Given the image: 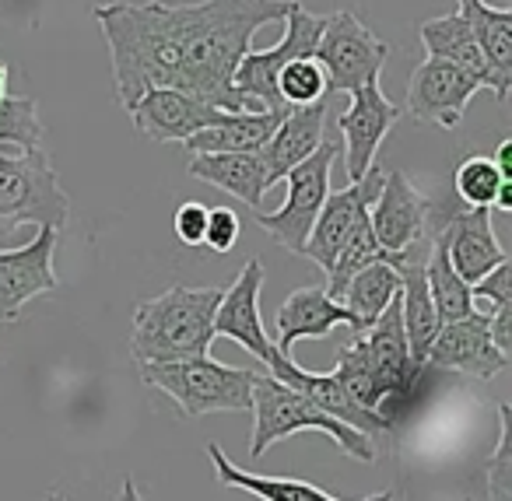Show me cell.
<instances>
[{"label": "cell", "mask_w": 512, "mask_h": 501, "mask_svg": "<svg viewBox=\"0 0 512 501\" xmlns=\"http://www.w3.org/2000/svg\"><path fill=\"white\" fill-rule=\"evenodd\" d=\"M292 0H109L92 11L113 57L116 99L130 109L148 88H179L225 113H260L232 88L235 67Z\"/></svg>", "instance_id": "1"}, {"label": "cell", "mask_w": 512, "mask_h": 501, "mask_svg": "<svg viewBox=\"0 0 512 501\" xmlns=\"http://www.w3.org/2000/svg\"><path fill=\"white\" fill-rule=\"evenodd\" d=\"M225 288H176L148 298L134 309L130 354L137 365L144 361H183L211 351L214 309Z\"/></svg>", "instance_id": "2"}, {"label": "cell", "mask_w": 512, "mask_h": 501, "mask_svg": "<svg viewBox=\"0 0 512 501\" xmlns=\"http://www.w3.org/2000/svg\"><path fill=\"white\" fill-rule=\"evenodd\" d=\"M253 438H249V456L260 459L274 442L292 438L299 431H323L330 435L351 459L358 463H376V442L365 431L351 428V424L330 417L313 400L299 393V389L285 386L274 375H260L253 386Z\"/></svg>", "instance_id": "3"}, {"label": "cell", "mask_w": 512, "mask_h": 501, "mask_svg": "<svg viewBox=\"0 0 512 501\" xmlns=\"http://www.w3.org/2000/svg\"><path fill=\"white\" fill-rule=\"evenodd\" d=\"M264 368H232L214 361L211 354L183 361H144L141 379L162 389L169 400L183 407L186 417H207L221 410L253 407V386Z\"/></svg>", "instance_id": "4"}, {"label": "cell", "mask_w": 512, "mask_h": 501, "mask_svg": "<svg viewBox=\"0 0 512 501\" xmlns=\"http://www.w3.org/2000/svg\"><path fill=\"white\" fill-rule=\"evenodd\" d=\"M71 200L60 186L53 162L43 148H8L0 144V239L22 225L67 228Z\"/></svg>", "instance_id": "5"}, {"label": "cell", "mask_w": 512, "mask_h": 501, "mask_svg": "<svg viewBox=\"0 0 512 501\" xmlns=\"http://www.w3.org/2000/svg\"><path fill=\"white\" fill-rule=\"evenodd\" d=\"M341 158V144L323 141L320 148L309 158H302L292 172H288V197L278 211H260L256 207L253 218L256 225L264 228L278 246L292 249V253H302L306 249V239L316 225V214L323 211V200L330 193V172H334V162Z\"/></svg>", "instance_id": "6"}, {"label": "cell", "mask_w": 512, "mask_h": 501, "mask_svg": "<svg viewBox=\"0 0 512 501\" xmlns=\"http://www.w3.org/2000/svg\"><path fill=\"white\" fill-rule=\"evenodd\" d=\"M285 36H281L278 46L271 50H249L242 57V64L235 67V78H232V88L249 102L253 109H274V113H288L285 102L278 95V74L288 60L295 57H313L316 46H320V36H323V15H313L292 0V8H288V18H285Z\"/></svg>", "instance_id": "7"}, {"label": "cell", "mask_w": 512, "mask_h": 501, "mask_svg": "<svg viewBox=\"0 0 512 501\" xmlns=\"http://www.w3.org/2000/svg\"><path fill=\"white\" fill-rule=\"evenodd\" d=\"M313 57L327 74V92L351 95L355 88L379 81L390 46L351 11H334V15H323V36Z\"/></svg>", "instance_id": "8"}, {"label": "cell", "mask_w": 512, "mask_h": 501, "mask_svg": "<svg viewBox=\"0 0 512 501\" xmlns=\"http://www.w3.org/2000/svg\"><path fill=\"white\" fill-rule=\"evenodd\" d=\"M428 214H432V204H428L425 193L400 169H390L369 207V225L386 253L407 256V260H414V256L425 260L428 246H432Z\"/></svg>", "instance_id": "9"}, {"label": "cell", "mask_w": 512, "mask_h": 501, "mask_svg": "<svg viewBox=\"0 0 512 501\" xmlns=\"http://www.w3.org/2000/svg\"><path fill=\"white\" fill-rule=\"evenodd\" d=\"M428 232H439L446 239L453 270L467 284L481 281L488 270L509 260L491 225V207H432Z\"/></svg>", "instance_id": "10"}, {"label": "cell", "mask_w": 512, "mask_h": 501, "mask_svg": "<svg viewBox=\"0 0 512 501\" xmlns=\"http://www.w3.org/2000/svg\"><path fill=\"white\" fill-rule=\"evenodd\" d=\"M57 235V228L39 225L32 242L18 249H0V323H15L32 298L60 288V277L53 270Z\"/></svg>", "instance_id": "11"}, {"label": "cell", "mask_w": 512, "mask_h": 501, "mask_svg": "<svg viewBox=\"0 0 512 501\" xmlns=\"http://www.w3.org/2000/svg\"><path fill=\"white\" fill-rule=\"evenodd\" d=\"M481 92L467 71L439 57H428L414 67L411 81H407V99L404 113H411L418 123H435V127H460L463 113H467L470 99Z\"/></svg>", "instance_id": "12"}, {"label": "cell", "mask_w": 512, "mask_h": 501, "mask_svg": "<svg viewBox=\"0 0 512 501\" xmlns=\"http://www.w3.org/2000/svg\"><path fill=\"white\" fill-rule=\"evenodd\" d=\"M348 99L351 102L337 127H341V137H344L341 155H344V165H348V179L358 183V179L376 165L379 144L386 141L393 123L400 120V106L386 99L379 81H369V85L355 88Z\"/></svg>", "instance_id": "13"}, {"label": "cell", "mask_w": 512, "mask_h": 501, "mask_svg": "<svg viewBox=\"0 0 512 501\" xmlns=\"http://www.w3.org/2000/svg\"><path fill=\"white\" fill-rule=\"evenodd\" d=\"M428 365L470 375V379H495L509 365V354L498 351V344L491 340L488 316L484 312H470V316L439 326L432 347H428L425 368Z\"/></svg>", "instance_id": "14"}, {"label": "cell", "mask_w": 512, "mask_h": 501, "mask_svg": "<svg viewBox=\"0 0 512 501\" xmlns=\"http://www.w3.org/2000/svg\"><path fill=\"white\" fill-rule=\"evenodd\" d=\"M267 375H274V379H281L285 386L299 389L306 400H313L320 410H327L330 417H337V421L351 424V428L365 431V435H386L390 431V417L379 414V410H369L362 407V403L355 400V396L348 393V389L341 386V379H337L334 372L320 375V372H306V368L295 365L292 354L278 351V347H271V354H267Z\"/></svg>", "instance_id": "15"}, {"label": "cell", "mask_w": 512, "mask_h": 501, "mask_svg": "<svg viewBox=\"0 0 512 501\" xmlns=\"http://www.w3.org/2000/svg\"><path fill=\"white\" fill-rule=\"evenodd\" d=\"M383 176H386V169L372 165L358 183H348L344 190H330L327 200H323V211L316 214V225H313V232H309L302 256L316 260L330 274V267H334L341 246L348 242L355 221L362 218L372 207V200H376L379 186H383Z\"/></svg>", "instance_id": "16"}, {"label": "cell", "mask_w": 512, "mask_h": 501, "mask_svg": "<svg viewBox=\"0 0 512 501\" xmlns=\"http://www.w3.org/2000/svg\"><path fill=\"white\" fill-rule=\"evenodd\" d=\"M260 288H264V263L246 260L239 277L221 291V302L214 309V337L235 340V344L246 347L260 361V368H264L274 340L267 337L264 316H260Z\"/></svg>", "instance_id": "17"}, {"label": "cell", "mask_w": 512, "mask_h": 501, "mask_svg": "<svg viewBox=\"0 0 512 501\" xmlns=\"http://www.w3.org/2000/svg\"><path fill=\"white\" fill-rule=\"evenodd\" d=\"M127 113L148 141L183 144L197 130L214 127L225 116V109L207 106V102L193 99L190 92H179V88H148Z\"/></svg>", "instance_id": "18"}, {"label": "cell", "mask_w": 512, "mask_h": 501, "mask_svg": "<svg viewBox=\"0 0 512 501\" xmlns=\"http://www.w3.org/2000/svg\"><path fill=\"white\" fill-rule=\"evenodd\" d=\"M365 351H369V368L372 379H376L379 400H390V396H404L418 386L421 372L414 368L411 351H407L404 337V319H400V295L379 312V319L362 333Z\"/></svg>", "instance_id": "19"}, {"label": "cell", "mask_w": 512, "mask_h": 501, "mask_svg": "<svg viewBox=\"0 0 512 501\" xmlns=\"http://www.w3.org/2000/svg\"><path fill=\"white\" fill-rule=\"evenodd\" d=\"M274 347L285 354H292V347L306 337H327L334 326H348L351 333H362L355 312L344 302L327 295V288L320 284H306V288H295L292 295L281 302L278 316H274Z\"/></svg>", "instance_id": "20"}, {"label": "cell", "mask_w": 512, "mask_h": 501, "mask_svg": "<svg viewBox=\"0 0 512 501\" xmlns=\"http://www.w3.org/2000/svg\"><path fill=\"white\" fill-rule=\"evenodd\" d=\"M327 113H330V95L320 102H309V106H295L281 116L274 137L260 148V158H264V165H267V186L281 183L302 158H309L320 148Z\"/></svg>", "instance_id": "21"}, {"label": "cell", "mask_w": 512, "mask_h": 501, "mask_svg": "<svg viewBox=\"0 0 512 501\" xmlns=\"http://www.w3.org/2000/svg\"><path fill=\"white\" fill-rule=\"evenodd\" d=\"M193 179L200 183H211L218 190L239 197L246 207H260L267 186V165L260 158V151H221V155H190L186 165Z\"/></svg>", "instance_id": "22"}, {"label": "cell", "mask_w": 512, "mask_h": 501, "mask_svg": "<svg viewBox=\"0 0 512 501\" xmlns=\"http://www.w3.org/2000/svg\"><path fill=\"white\" fill-rule=\"evenodd\" d=\"M456 11L467 18L477 46L495 78V99L505 102L512 88V11L491 8L488 0H456Z\"/></svg>", "instance_id": "23"}, {"label": "cell", "mask_w": 512, "mask_h": 501, "mask_svg": "<svg viewBox=\"0 0 512 501\" xmlns=\"http://www.w3.org/2000/svg\"><path fill=\"white\" fill-rule=\"evenodd\" d=\"M400 274V319H404V337L407 351L418 372H425L428 347H432L435 333H439L442 319L432 302V291L425 281V260H404L397 263Z\"/></svg>", "instance_id": "24"}, {"label": "cell", "mask_w": 512, "mask_h": 501, "mask_svg": "<svg viewBox=\"0 0 512 501\" xmlns=\"http://www.w3.org/2000/svg\"><path fill=\"white\" fill-rule=\"evenodd\" d=\"M207 452H211L214 473H218L221 484L256 494L260 501H344V498H334V494H327L323 487L309 484V480H299V477H264V473L242 470V466H235L232 459L221 452L218 442L207 445ZM362 501H393V491H379V494H372V498H362Z\"/></svg>", "instance_id": "25"}, {"label": "cell", "mask_w": 512, "mask_h": 501, "mask_svg": "<svg viewBox=\"0 0 512 501\" xmlns=\"http://www.w3.org/2000/svg\"><path fill=\"white\" fill-rule=\"evenodd\" d=\"M418 36H421V46H425L428 57L449 60V64H456L460 71H467L481 88H491V92H495V78H491L488 60H484L481 46H477L474 32H470L467 18H463L460 11L432 18V22H421Z\"/></svg>", "instance_id": "26"}, {"label": "cell", "mask_w": 512, "mask_h": 501, "mask_svg": "<svg viewBox=\"0 0 512 501\" xmlns=\"http://www.w3.org/2000/svg\"><path fill=\"white\" fill-rule=\"evenodd\" d=\"M281 116L274 109H260V113H225L214 127L197 130L186 137L183 148L190 155H221V151H260L278 130Z\"/></svg>", "instance_id": "27"}, {"label": "cell", "mask_w": 512, "mask_h": 501, "mask_svg": "<svg viewBox=\"0 0 512 501\" xmlns=\"http://www.w3.org/2000/svg\"><path fill=\"white\" fill-rule=\"evenodd\" d=\"M425 281H428V291H432V302H435V309H439L442 323H453V319H463L474 312L470 284L453 270L446 239H442L439 232H432V246H428V256H425Z\"/></svg>", "instance_id": "28"}, {"label": "cell", "mask_w": 512, "mask_h": 501, "mask_svg": "<svg viewBox=\"0 0 512 501\" xmlns=\"http://www.w3.org/2000/svg\"><path fill=\"white\" fill-rule=\"evenodd\" d=\"M400 295V274L393 263H369L365 270H358L344 291L337 295V302H344L351 312H355L362 333L369 330L372 323L379 319V312Z\"/></svg>", "instance_id": "29"}, {"label": "cell", "mask_w": 512, "mask_h": 501, "mask_svg": "<svg viewBox=\"0 0 512 501\" xmlns=\"http://www.w3.org/2000/svg\"><path fill=\"white\" fill-rule=\"evenodd\" d=\"M502 183H509V179H502V172H498V165L491 158L470 155L453 172V197L463 207H491Z\"/></svg>", "instance_id": "30"}, {"label": "cell", "mask_w": 512, "mask_h": 501, "mask_svg": "<svg viewBox=\"0 0 512 501\" xmlns=\"http://www.w3.org/2000/svg\"><path fill=\"white\" fill-rule=\"evenodd\" d=\"M334 375L341 379V386L355 396L362 407L369 410H379L383 400H379V389H376V379H372V368H369V351H365V337L355 333L348 347L337 354V365H334ZM383 414V410H379Z\"/></svg>", "instance_id": "31"}, {"label": "cell", "mask_w": 512, "mask_h": 501, "mask_svg": "<svg viewBox=\"0 0 512 501\" xmlns=\"http://www.w3.org/2000/svg\"><path fill=\"white\" fill-rule=\"evenodd\" d=\"M278 95L285 102V109L309 106V102L327 99V74L316 64V57H295L281 67L278 74Z\"/></svg>", "instance_id": "32"}, {"label": "cell", "mask_w": 512, "mask_h": 501, "mask_svg": "<svg viewBox=\"0 0 512 501\" xmlns=\"http://www.w3.org/2000/svg\"><path fill=\"white\" fill-rule=\"evenodd\" d=\"M43 141V123H39V106L29 95H8L0 102V144L8 148H39Z\"/></svg>", "instance_id": "33"}, {"label": "cell", "mask_w": 512, "mask_h": 501, "mask_svg": "<svg viewBox=\"0 0 512 501\" xmlns=\"http://www.w3.org/2000/svg\"><path fill=\"white\" fill-rule=\"evenodd\" d=\"M484 487L491 501H512V410L498 403V445L484 466Z\"/></svg>", "instance_id": "34"}, {"label": "cell", "mask_w": 512, "mask_h": 501, "mask_svg": "<svg viewBox=\"0 0 512 501\" xmlns=\"http://www.w3.org/2000/svg\"><path fill=\"white\" fill-rule=\"evenodd\" d=\"M239 242V214L232 207H207L204 246L211 253H228Z\"/></svg>", "instance_id": "35"}, {"label": "cell", "mask_w": 512, "mask_h": 501, "mask_svg": "<svg viewBox=\"0 0 512 501\" xmlns=\"http://www.w3.org/2000/svg\"><path fill=\"white\" fill-rule=\"evenodd\" d=\"M172 228H176V239L183 242V246H204L207 207L197 204V200H186V204H179L176 218H172Z\"/></svg>", "instance_id": "36"}, {"label": "cell", "mask_w": 512, "mask_h": 501, "mask_svg": "<svg viewBox=\"0 0 512 501\" xmlns=\"http://www.w3.org/2000/svg\"><path fill=\"white\" fill-rule=\"evenodd\" d=\"M491 162L498 165L502 179H509V183H512V137H505V141L498 144V151H495V158H491Z\"/></svg>", "instance_id": "37"}, {"label": "cell", "mask_w": 512, "mask_h": 501, "mask_svg": "<svg viewBox=\"0 0 512 501\" xmlns=\"http://www.w3.org/2000/svg\"><path fill=\"white\" fill-rule=\"evenodd\" d=\"M8 64H4V60H0V102L8 99Z\"/></svg>", "instance_id": "38"}, {"label": "cell", "mask_w": 512, "mask_h": 501, "mask_svg": "<svg viewBox=\"0 0 512 501\" xmlns=\"http://www.w3.org/2000/svg\"><path fill=\"white\" fill-rule=\"evenodd\" d=\"M46 501H67V498L60 491H50V494H46Z\"/></svg>", "instance_id": "39"}]
</instances>
